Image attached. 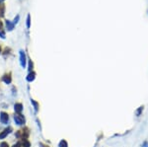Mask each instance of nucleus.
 I'll use <instances>...</instances> for the list:
<instances>
[{
    "label": "nucleus",
    "mask_w": 148,
    "mask_h": 147,
    "mask_svg": "<svg viewBox=\"0 0 148 147\" xmlns=\"http://www.w3.org/2000/svg\"><path fill=\"white\" fill-rule=\"evenodd\" d=\"M14 120H15V122H16L18 125H22L25 124V118L23 114H16L14 116Z\"/></svg>",
    "instance_id": "1"
},
{
    "label": "nucleus",
    "mask_w": 148,
    "mask_h": 147,
    "mask_svg": "<svg viewBox=\"0 0 148 147\" xmlns=\"http://www.w3.org/2000/svg\"><path fill=\"white\" fill-rule=\"evenodd\" d=\"M26 62H27V57H26V53L24 51H20V64L22 68L26 67Z\"/></svg>",
    "instance_id": "2"
},
{
    "label": "nucleus",
    "mask_w": 148,
    "mask_h": 147,
    "mask_svg": "<svg viewBox=\"0 0 148 147\" xmlns=\"http://www.w3.org/2000/svg\"><path fill=\"white\" fill-rule=\"evenodd\" d=\"M0 122L3 124H7L8 122H9V116H8V114L2 112V113L0 114Z\"/></svg>",
    "instance_id": "3"
},
{
    "label": "nucleus",
    "mask_w": 148,
    "mask_h": 147,
    "mask_svg": "<svg viewBox=\"0 0 148 147\" xmlns=\"http://www.w3.org/2000/svg\"><path fill=\"white\" fill-rule=\"evenodd\" d=\"M12 131V127H7V128H5L3 131H2L1 133H0V139H3V138H5L6 136L9 134L10 132Z\"/></svg>",
    "instance_id": "4"
},
{
    "label": "nucleus",
    "mask_w": 148,
    "mask_h": 147,
    "mask_svg": "<svg viewBox=\"0 0 148 147\" xmlns=\"http://www.w3.org/2000/svg\"><path fill=\"white\" fill-rule=\"evenodd\" d=\"M2 81L6 84H10L12 81V78H11V73H8V74H4L2 76Z\"/></svg>",
    "instance_id": "5"
},
{
    "label": "nucleus",
    "mask_w": 148,
    "mask_h": 147,
    "mask_svg": "<svg viewBox=\"0 0 148 147\" xmlns=\"http://www.w3.org/2000/svg\"><path fill=\"white\" fill-rule=\"evenodd\" d=\"M14 109H15V112H16V114H21V113H22V111H23V105L21 103L15 104Z\"/></svg>",
    "instance_id": "6"
},
{
    "label": "nucleus",
    "mask_w": 148,
    "mask_h": 147,
    "mask_svg": "<svg viewBox=\"0 0 148 147\" xmlns=\"http://www.w3.org/2000/svg\"><path fill=\"white\" fill-rule=\"evenodd\" d=\"M35 77H36V73L34 72V71H31V72L29 73V75L27 76V81L29 82H32L35 80Z\"/></svg>",
    "instance_id": "7"
},
{
    "label": "nucleus",
    "mask_w": 148,
    "mask_h": 147,
    "mask_svg": "<svg viewBox=\"0 0 148 147\" xmlns=\"http://www.w3.org/2000/svg\"><path fill=\"white\" fill-rule=\"evenodd\" d=\"M14 24H13V22H11V21L9 20H6V28H7L8 31H12L13 29H14Z\"/></svg>",
    "instance_id": "8"
},
{
    "label": "nucleus",
    "mask_w": 148,
    "mask_h": 147,
    "mask_svg": "<svg viewBox=\"0 0 148 147\" xmlns=\"http://www.w3.org/2000/svg\"><path fill=\"white\" fill-rule=\"evenodd\" d=\"M143 110H144V106H140V107L137 108V110L135 111V116H140L143 113Z\"/></svg>",
    "instance_id": "9"
},
{
    "label": "nucleus",
    "mask_w": 148,
    "mask_h": 147,
    "mask_svg": "<svg viewBox=\"0 0 148 147\" xmlns=\"http://www.w3.org/2000/svg\"><path fill=\"white\" fill-rule=\"evenodd\" d=\"M0 38L1 39H5V32L3 30V24L0 21Z\"/></svg>",
    "instance_id": "10"
},
{
    "label": "nucleus",
    "mask_w": 148,
    "mask_h": 147,
    "mask_svg": "<svg viewBox=\"0 0 148 147\" xmlns=\"http://www.w3.org/2000/svg\"><path fill=\"white\" fill-rule=\"evenodd\" d=\"M58 147H68L67 141H66L65 139L60 140V142H59V144H58Z\"/></svg>",
    "instance_id": "11"
},
{
    "label": "nucleus",
    "mask_w": 148,
    "mask_h": 147,
    "mask_svg": "<svg viewBox=\"0 0 148 147\" xmlns=\"http://www.w3.org/2000/svg\"><path fill=\"white\" fill-rule=\"evenodd\" d=\"M23 141H22V146L23 147H30V142H29V140L28 139H22Z\"/></svg>",
    "instance_id": "12"
},
{
    "label": "nucleus",
    "mask_w": 148,
    "mask_h": 147,
    "mask_svg": "<svg viewBox=\"0 0 148 147\" xmlns=\"http://www.w3.org/2000/svg\"><path fill=\"white\" fill-rule=\"evenodd\" d=\"M4 12H5V6L3 4H0V17H3Z\"/></svg>",
    "instance_id": "13"
},
{
    "label": "nucleus",
    "mask_w": 148,
    "mask_h": 147,
    "mask_svg": "<svg viewBox=\"0 0 148 147\" xmlns=\"http://www.w3.org/2000/svg\"><path fill=\"white\" fill-rule=\"evenodd\" d=\"M31 103L34 105V108H35V111L38 112V104L37 102H36V101H34V100H31Z\"/></svg>",
    "instance_id": "14"
},
{
    "label": "nucleus",
    "mask_w": 148,
    "mask_h": 147,
    "mask_svg": "<svg viewBox=\"0 0 148 147\" xmlns=\"http://www.w3.org/2000/svg\"><path fill=\"white\" fill-rule=\"evenodd\" d=\"M30 27H31V16L28 15L27 16V28L29 29Z\"/></svg>",
    "instance_id": "15"
},
{
    "label": "nucleus",
    "mask_w": 148,
    "mask_h": 147,
    "mask_svg": "<svg viewBox=\"0 0 148 147\" xmlns=\"http://www.w3.org/2000/svg\"><path fill=\"white\" fill-rule=\"evenodd\" d=\"M19 19H20V16H19V15H17V16L15 17L14 21H13V24H14V25H15V24L18 23V22H19Z\"/></svg>",
    "instance_id": "16"
},
{
    "label": "nucleus",
    "mask_w": 148,
    "mask_h": 147,
    "mask_svg": "<svg viewBox=\"0 0 148 147\" xmlns=\"http://www.w3.org/2000/svg\"><path fill=\"white\" fill-rule=\"evenodd\" d=\"M0 147H9V144L7 143V142H2L1 144H0Z\"/></svg>",
    "instance_id": "17"
},
{
    "label": "nucleus",
    "mask_w": 148,
    "mask_h": 147,
    "mask_svg": "<svg viewBox=\"0 0 148 147\" xmlns=\"http://www.w3.org/2000/svg\"><path fill=\"white\" fill-rule=\"evenodd\" d=\"M141 147H148V141H147V140L143 141V143H142V145H141Z\"/></svg>",
    "instance_id": "18"
},
{
    "label": "nucleus",
    "mask_w": 148,
    "mask_h": 147,
    "mask_svg": "<svg viewBox=\"0 0 148 147\" xmlns=\"http://www.w3.org/2000/svg\"><path fill=\"white\" fill-rule=\"evenodd\" d=\"M13 147H22V144H21L20 142H17L16 144H14V145H13Z\"/></svg>",
    "instance_id": "19"
},
{
    "label": "nucleus",
    "mask_w": 148,
    "mask_h": 147,
    "mask_svg": "<svg viewBox=\"0 0 148 147\" xmlns=\"http://www.w3.org/2000/svg\"><path fill=\"white\" fill-rule=\"evenodd\" d=\"M40 147H49V146L46 145V144H44V143H40Z\"/></svg>",
    "instance_id": "20"
},
{
    "label": "nucleus",
    "mask_w": 148,
    "mask_h": 147,
    "mask_svg": "<svg viewBox=\"0 0 148 147\" xmlns=\"http://www.w3.org/2000/svg\"><path fill=\"white\" fill-rule=\"evenodd\" d=\"M4 1V0H0V3H1V2H3Z\"/></svg>",
    "instance_id": "21"
},
{
    "label": "nucleus",
    "mask_w": 148,
    "mask_h": 147,
    "mask_svg": "<svg viewBox=\"0 0 148 147\" xmlns=\"http://www.w3.org/2000/svg\"><path fill=\"white\" fill-rule=\"evenodd\" d=\"M0 53H1V47H0Z\"/></svg>",
    "instance_id": "22"
}]
</instances>
